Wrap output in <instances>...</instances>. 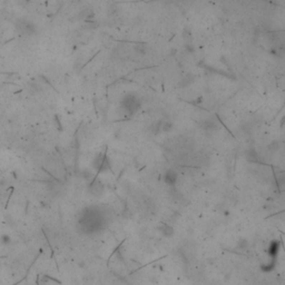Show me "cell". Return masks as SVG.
<instances>
[{"mask_svg":"<svg viewBox=\"0 0 285 285\" xmlns=\"http://www.w3.org/2000/svg\"><path fill=\"white\" fill-rule=\"evenodd\" d=\"M120 107L127 115H133L139 109L141 101L138 99V97L135 96L134 94H127L126 96L123 97Z\"/></svg>","mask_w":285,"mask_h":285,"instance_id":"6da1fadb","label":"cell"},{"mask_svg":"<svg viewBox=\"0 0 285 285\" xmlns=\"http://www.w3.org/2000/svg\"><path fill=\"white\" fill-rule=\"evenodd\" d=\"M177 179H178L177 173H176L175 171H173V169H168V171L165 173V175H164V182L168 186H172V187L176 185Z\"/></svg>","mask_w":285,"mask_h":285,"instance_id":"3957f363","label":"cell"},{"mask_svg":"<svg viewBox=\"0 0 285 285\" xmlns=\"http://www.w3.org/2000/svg\"><path fill=\"white\" fill-rule=\"evenodd\" d=\"M278 250H280V243L276 242V240H273L271 245H270V247H268V253H270V255H271V257L273 260H275V257L277 256Z\"/></svg>","mask_w":285,"mask_h":285,"instance_id":"277c9868","label":"cell"},{"mask_svg":"<svg viewBox=\"0 0 285 285\" xmlns=\"http://www.w3.org/2000/svg\"><path fill=\"white\" fill-rule=\"evenodd\" d=\"M16 28H17L18 32L22 36H31L36 32V26L29 20H25V19L18 21Z\"/></svg>","mask_w":285,"mask_h":285,"instance_id":"7a4b0ae2","label":"cell"},{"mask_svg":"<svg viewBox=\"0 0 285 285\" xmlns=\"http://www.w3.org/2000/svg\"><path fill=\"white\" fill-rule=\"evenodd\" d=\"M159 230L163 235L165 236H172L174 234V228L172 226H169L168 224H163L161 227H159Z\"/></svg>","mask_w":285,"mask_h":285,"instance_id":"5b68a950","label":"cell"}]
</instances>
